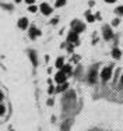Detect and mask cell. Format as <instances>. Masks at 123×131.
Wrapping results in <instances>:
<instances>
[{
  "instance_id": "cell-22",
  "label": "cell",
  "mask_w": 123,
  "mask_h": 131,
  "mask_svg": "<svg viewBox=\"0 0 123 131\" xmlns=\"http://www.w3.org/2000/svg\"><path fill=\"white\" fill-rule=\"evenodd\" d=\"M1 99H3V93L0 92V100H1Z\"/></svg>"
},
{
  "instance_id": "cell-15",
  "label": "cell",
  "mask_w": 123,
  "mask_h": 131,
  "mask_svg": "<svg viewBox=\"0 0 123 131\" xmlns=\"http://www.w3.org/2000/svg\"><path fill=\"white\" fill-rule=\"evenodd\" d=\"M94 20H95V17H94V15H91L90 13H87V21H88V22H92Z\"/></svg>"
},
{
  "instance_id": "cell-21",
  "label": "cell",
  "mask_w": 123,
  "mask_h": 131,
  "mask_svg": "<svg viewBox=\"0 0 123 131\" xmlns=\"http://www.w3.org/2000/svg\"><path fill=\"white\" fill-rule=\"evenodd\" d=\"M106 3H113V1H116V0H105Z\"/></svg>"
},
{
  "instance_id": "cell-23",
  "label": "cell",
  "mask_w": 123,
  "mask_h": 131,
  "mask_svg": "<svg viewBox=\"0 0 123 131\" xmlns=\"http://www.w3.org/2000/svg\"><path fill=\"white\" fill-rule=\"evenodd\" d=\"M120 81H122V85H123V75H122V80H120Z\"/></svg>"
},
{
  "instance_id": "cell-5",
  "label": "cell",
  "mask_w": 123,
  "mask_h": 131,
  "mask_svg": "<svg viewBox=\"0 0 123 131\" xmlns=\"http://www.w3.org/2000/svg\"><path fill=\"white\" fill-rule=\"evenodd\" d=\"M102 32H104V38H105V39H111V38L113 36V34H112V29L109 28L108 25H106V27H104Z\"/></svg>"
},
{
  "instance_id": "cell-1",
  "label": "cell",
  "mask_w": 123,
  "mask_h": 131,
  "mask_svg": "<svg viewBox=\"0 0 123 131\" xmlns=\"http://www.w3.org/2000/svg\"><path fill=\"white\" fill-rule=\"evenodd\" d=\"M111 75H112V68H111V67L104 68V70H102V73H101V77H102V80H104V81H108L109 78H111Z\"/></svg>"
},
{
  "instance_id": "cell-11",
  "label": "cell",
  "mask_w": 123,
  "mask_h": 131,
  "mask_svg": "<svg viewBox=\"0 0 123 131\" xmlns=\"http://www.w3.org/2000/svg\"><path fill=\"white\" fill-rule=\"evenodd\" d=\"M95 80H97V73H95V70H92L90 74V82H95Z\"/></svg>"
},
{
  "instance_id": "cell-17",
  "label": "cell",
  "mask_w": 123,
  "mask_h": 131,
  "mask_svg": "<svg viewBox=\"0 0 123 131\" xmlns=\"http://www.w3.org/2000/svg\"><path fill=\"white\" fill-rule=\"evenodd\" d=\"M116 13H118V14H123V6H122V7L116 8Z\"/></svg>"
},
{
  "instance_id": "cell-6",
  "label": "cell",
  "mask_w": 123,
  "mask_h": 131,
  "mask_svg": "<svg viewBox=\"0 0 123 131\" xmlns=\"http://www.w3.org/2000/svg\"><path fill=\"white\" fill-rule=\"evenodd\" d=\"M69 42H77V39H78V34L77 32H74V31H71L70 34H69Z\"/></svg>"
},
{
  "instance_id": "cell-9",
  "label": "cell",
  "mask_w": 123,
  "mask_h": 131,
  "mask_svg": "<svg viewBox=\"0 0 123 131\" xmlns=\"http://www.w3.org/2000/svg\"><path fill=\"white\" fill-rule=\"evenodd\" d=\"M60 70L63 71L64 74H70V73H71V67H70V66H63Z\"/></svg>"
},
{
  "instance_id": "cell-2",
  "label": "cell",
  "mask_w": 123,
  "mask_h": 131,
  "mask_svg": "<svg viewBox=\"0 0 123 131\" xmlns=\"http://www.w3.org/2000/svg\"><path fill=\"white\" fill-rule=\"evenodd\" d=\"M71 25H73V31L74 32H81V31H84V28H85V25L84 24H81L80 21H73L71 22Z\"/></svg>"
},
{
  "instance_id": "cell-20",
  "label": "cell",
  "mask_w": 123,
  "mask_h": 131,
  "mask_svg": "<svg viewBox=\"0 0 123 131\" xmlns=\"http://www.w3.org/2000/svg\"><path fill=\"white\" fill-rule=\"evenodd\" d=\"M34 1H35V0H25V3H28V4H32Z\"/></svg>"
},
{
  "instance_id": "cell-18",
  "label": "cell",
  "mask_w": 123,
  "mask_h": 131,
  "mask_svg": "<svg viewBox=\"0 0 123 131\" xmlns=\"http://www.w3.org/2000/svg\"><path fill=\"white\" fill-rule=\"evenodd\" d=\"M36 10H38V8H36L35 6H29V11H31V13H35Z\"/></svg>"
},
{
  "instance_id": "cell-3",
  "label": "cell",
  "mask_w": 123,
  "mask_h": 131,
  "mask_svg": "<svg viewBox=\"0 0 123 131\" xmlns=\"http://www.w3.org/2000/svg\"><path fill=\"white\" fill-rule=\"evenodd\" d=\"M39 8H41V11H42V14H45V15H49V14H52V7H50L49 4L42 3Z\"/></svg>"
},
{
  "instance_id": "cell-14",
  "label": "cell",
  "mask_w": 123,
  "mask_h": 131,
  "mask_svg": "<svg viewBox=\"0 0 123 131\" xmlns=\"http://www.w3.org/2000/svg\"><path fill=\"white\" fill-rule=\"evenodd\" d=\"M120 54H122V53H120V50H118V49H115V50H113V52H112V56L115 57V59H118V57H120Z\"/></svg>"
},
{
  "instance_id": "cell-24",
  "label": "cell",
  "mask_w": 123,
  "mask_h": 131,
  "mask_svg": "<svg viewBox=\"0 0 123 131\" xmlns=\"http://www.w3.org/2000/svg\"><path fill=\"white\" fill-rule=\"evenodd\" d=\"M15 1H17V3H18V1H21V0H15Z\"/></svg>"
},
{
  "instance_id": "cell-10",
  "label": "cell",
  "mask_w": 123,
  "mask_h": 131,
  "mask_svg": "<svg viewBox=\"0 0 123 131\" xmlns=\"http://www.w3.org/2000/svg\"><path fill=\"white\" fill-rule=\"evenodd\" d=\"M63 66H64V61H63V59H62V57H59V59L56 60V67H57V68H62Z\"/></svg>"
},
{
  "instance_id": "cell-16",
  "label": "cell",
  "mask_w": 123,
  "mask_h": 131,
  "mask_svg": "<svg viewBox=\"0 0 123 131\" xmlns=\"http://www.w3.org/2000/svg\"><path fill=\"white\" fill-rule=\"evenodd\" d=\"M64 1H66V0H57V1H56V7H60V6H63Z\"/></svg>"
},
{
  "instance_id": "cell-4",
  "label": "cell",
  "mask_w": 123,
  "mask_h": 131,
  "mask_svg": "<svg viewBox=\"0 0 123 131\" xmlns=\"http://www.w3.org/2000/svg\"><path fill=\"white\" fill-rule=\"evenodd\" d=\"M55 80H56L57 84H63V82H66V74L63 71H59L56 74V77H55Z\"/></svg>"
},
{
  "instance_id": "cell-7",
  "label": "cell",
  "mask_w": 123,
  "mask_h": 131,
  "mask_svg": "<svg viewBox=\"0 0 123 131\" xmlns=\"http://www.w3.org/2000/svg\"><path fill=\"white\" fill-rule=\"evenodd\" d=\"M18 27L21 29H25L28 27V18H21L20 21H18Z\"/></svg>"
},
{
  "instance_id": "cell-13",
  "label": "cell",
  "mask_w": 123,
  "mask_h": 131,
  "mask_svg": "<svg viewBox=\"0 0 123 131\" xmlns=\"http://www.w3.org/2000/svg\"><path fill=\"white\" fill-rule=\"evenodd\" d=\"M29 56H31L32 64H34V66H36V56H35V53H34V52H29Z\"/></svg>"
},
{
  "instance_id": "cell-8",
  "label": "cell",
  "mask_w": 123,
  "mask_h": 131,
  "mask_svg": "<svg viewBox=\"0 0 123 131\" xmlns=\"http://www.w3.org/2000/svg\"><path fill=\"white\" fill-rule=\"evenodd\" d=\"M29 35H31V38H35V36H39L41 35V31L36 28H34V27H31L29 28Z\"/></svg>"
},
{
  "instance_id": "cell-19",
  "label": "cell",
  "mask_w": 123,
  "mask_h": 131,
  "mask_svg": "<svg viewBox=\"0 0 123 131\" xmlns=\"http://www.w3.org/2000/svg\"><path fill=\"white\" fill-rule=\"evenodd\" d=\"M4 112H6V109H4V106H3V105H0V114H3Z\"/></svg>"
},
{
  "instance_id": "cell-12",
  "label": "cell",
  "mask_w": 123,
  "mask_h": 131,
  "mask_svg": "<svg viewBox=\"0 0 123 131\" xmlns=\"http://www.w3.org/2000/svg\"><path fill=\"white\" fill-rule=\"evenodd\" d=\"M64 89H67V84H66V82H63V85L60 84L59 87H57L56 92H62V91H64Z\"/></svg>"
}]
</instances>
